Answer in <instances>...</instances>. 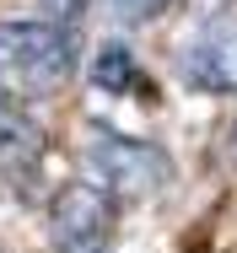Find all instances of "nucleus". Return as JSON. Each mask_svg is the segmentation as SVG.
I'll return each mask as SVG.
<instances>
[{"instance_id":"f257e3e1","label":"nucleus","mask_w":237,"mask_h":253,"mask_svg":"<svg viewBox=\"0 0 237 253\" xmlns=\"http://www.w3.org/2000/svg\"><path fill=\"white\" fill-rule=\"evenodd\" d=\"M76 70V38L59 22H0V97H48Z\"/></svg>"},{"instance_id":"f03ea898","label":"nucleus","mask_w":237,"mask_h":253,"mask_svg":"<svg viewBox=\"0 0 237 253\" xmlns=\"http://www.w3.org/2000/svg\"><path fill=\"white\" fill-rule=\"evenodd\" d=\"M87 172L102 194H156L173 183V156L151 140H135V135H119V129H102L92 124V140H87Z\"/></svg>"},{"instance_id":"7ed1b4c3","label":"nucleus","mask_w":237,"mask_h":253,"mask_svg":"<svg viewBox=\"0 0 237 253\" xmlns=\"http://www.w3.org/2000/svg\"><path fill=\"white\" fill-rule=\"evenodd\" d=\"M48 232L70 253H97L113 232V194H102L97 183H65L48 200Z\"/></svg>"},{"instance_id":"20e7f679","label":"nucleus","mask_w":237,"mask_h":253,"mask_svg":"<svg viewBox=\"0 0 237 253\" xmlns=\"http://www.w3.org/2000/svg\"><path fill=\"white\" fill-rule=\"evenodd\" d=\"M178 81L194 92H216V97L237 92V11L216 16L194 43L178 49Z\"/></svg>"},{"instance_id":"39448f33","label":"nucleus","mask_w":237,"mask_h":253,"mask_svg":"<svg viewBox=\"0 0 237 253\" xmlns=\"http://www.w3.org/2000/svg\"><path fill=\"white\" fill-rule=\"evenodd\" d=\"M92 86H97V92H108V97H156V86L145 81L135 49L119 43V38L97 43V54H92Z\"/></svg>"},{"instance_id":"423d86ee","label":"nucleus","mask_w":237,"mask_h":253,"mask_svg":"<svg viewBox=\"0 0 237 253\" xmlns=\"http://www.w3.org/2000/svg\"><path fill=\"white\" fill-rule=\"evenodd\" d=\"M38 151H44V129L22 113V102L0 97V162H5V167H22V162L33 167Z\"/></svg>"},{"instance_id":"0eeeda50","label":"nucleus","mask_w":237,"mask_h":253,"mask_svg":"<svg viewBox=\"0 0 237 253\" xmlns=\"http://www.w3.org/2000/svg\"><path fill=\"white\" fill-rule=\"evenodd\" d=\"M178 0H108V11L119 22H156L162 11H173Z\"/></svg>"},{"instance_id":"6e6552de","label":"nucleus","mask_w":237,"mask_h":253,"mask_svg":"<svg viewBox=\"0 0 237 253\" xmlns=\"http://www.w3.org/2000/svg\"><path fill=\"white\" fill-rule=\"evenodd\" d=\"M194 16H205V22H216V16H227V11H237V0H189Z\"/></svg>"},{"instance_id":"1a4fd4ad","label":"nucleus","mask_w":237,"mask_h":253,"mask_svg":"<svg viewBox=\"0 0 237 253\" xmlns=\"http://www.w3.org/2000/svg\"><path fill=\"white\" fill-rule=\"evenodd\" d=\"M221 151H227V162H232V167H237V119H232V124H227V140H221Z\"/></svg>"},{"instance_id":"9d476101","label":"nucleus","mask_w":237,"mask_h":253,"mask_svg":"<svg viewBox=\"0 0 237 253\" xmlns=\"http://www.w3.org/2000/svg\"><path fill=\"white\" fill-rule=\"evenodd\" d=\"M48 5H54L59 16H81V5H87V0H48Z\"/></svg>"}]
</instances>
